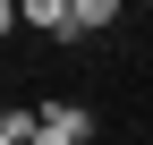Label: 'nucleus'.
I'll list each match as a JSON object with an SVG mask.
<instances>
[{
    "label": "nucleus",
    "mask_w": 153,
    "mask_h": 145,
    "mask_svg": "<svg viewBox=\"0 0 153 145\" xmlns=\"http://www.w3.org/2000/svg\"><path fill=\"white\" fill-rule=\"evenodd\" d=\"M136 9H153V0H136Z\"/></svg>",
    "instance_id": "obj_5"
},
{
    "label": "nucleus",
    "mask_w": 153,
    "mask_h": 145,
    "mask_svg": "<svg viewBox=\"0 0 153 145\" xmlns=\"http://www.w3.org/2000/svg\"><path fill=\"white\" fill-rule=\"evenodd\" d=\"M128 9H136V0H76V43H85V34H102V26H119Z\"/></svg>",
    "instance_id": "obj_2"
},
{
    "label": "nucleus",
    "mask_w": 153,
    "mask_h": 145,
    "mask_svg": "<svg viewBox=\"0 0 153 145\" xmlns=\"http://www.w3.org/2000/svg\"><path fill=\"white\" fill-rule=\"evenodd\" d=\"M9 9V0H0ZM17 17H26L34 34H51V43H76V0H17Z\"/></svg>",
    "instance_id": "obj_1"
},
{
    "label": "nucleus",
    "mask_w": 153,
    "mask_h": 145,
    "mask_svg": "<svg viewBox=\"0 0 153 145\" xmlns=\"http://www.w3.org/2000/svg\"><path fill=\"white\" fill-rule=\"evenodd\" d=\"M9 9H17V0H9Z\"/></svg>",
    "instance_id": "obj_6"
},
{
    "label": "nucleus",
    "mask_w": 153,
    "mask_h": 145,
    "mask_svg": "<svg viewBox=\"0 0 153 145\" xmlns=\"http://www.w3.org/2000/svg\"><path fill=\"white\" fill-rule=\"evenodd\" d=\"M43 128H60V137L85 145V137H94V111H85V102H43Z\"/></svg>",
    "instance_id": "obj_3"
},
{
    "label": "nucleus",
    "mask_w": 153,
    "mask_h": 145,
    "mask_svg": "<svg viewBox=\"0 0 153 145\" xmlns=\"http://www.w3.org/2000/svg\"><path fill=\"white\" fill-rule=\"evenodd\" d=\"M34 145H76V137H60V128H43V137H34Z\"/></svg>",
    "instance_id": "obj_4"
}]
</instances>
